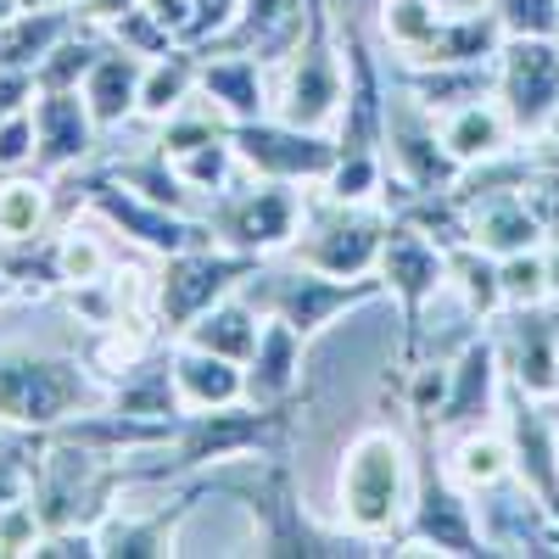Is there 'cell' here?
Returning a JSON list of instances; mask_svg holds the SVG:
<instances>
[{"mask_svg":"<svg viewBox=\"0 0 559 559\" xmlns=\"http://www.w3.org/2000/svg\"><path fill=\"white\" fill-rule=\"evenodd\" d=\"M129 487H134L129 453H107L79 437L45 431L28 498L39 509L45 532H57V526H102L118 509V492H129Z\"/></svg>","mask_w":559,"mask_h":559,"instance_id":"obj_3","label":"cell"},{"mask_svg":"<svg viewBox=\"0 0 559 559\" xmlns=\"http://www.w3.org/2000/svg\"><path fill=\"white\" fill-rule=\"evenodd\" d=\"M17 12H23V0H0V23H12Z\"/></svg>","mask_w":559,"mask_h":559,"instance_id":"obj_53","label":"cell"},{"mask_svg":"<svg viewBox=\"0 0 559 559\" xmlns=\"http://www.w3.org/2000/svg\"><path fill=\"white\" fill-rule=\"evenodd\" d=\"M503 437H509V459H515V481H526L548 515H559V431H554V414L548 397H532L521 386L503 381Z\"/></svg>","mask_w":559,"mask_h":559,"instance_id":"obj_17","label":"cell"},{"mask_svg":"<svg viewBox=\"0 0 559 559\" xmlns=\"http://www.w3.org/2000/svg\"><path fill=\"white\" fill-rule=\"evenodd\" d=\"M202 79V51L197 45H174V51L146 62V79H140V118L146 123H168L174 112L191 107Z\"/></svg>","mask_w":559,"mask_h":559,"instance_id":"obj_32","label":"cell"},{"mask_svg":"<svg viewBox=\"0 0 559 559\" xmlns=\"http://www.w3.org/2000/svg\"><path fill=\"white\" fill-rule=\"evenodd\" d=\"M403 543H419V548H431V554H459V559L492 554L487 548V532H481V515H476V492H464L437 464V453H419L414 509H408Z\"/></svg>","mask_w":559,"mask_h":559,"instance_id":"obj_13","label":"cell"},{"mask_svg":"<svg viewBox=\"0 0 559 559\" xmlns=\"http://www.w3.org/2000/svg\"><path fill=\"white\" fill-rule=\"evenodd\" d=\"M229 146H236L241 168H252L258 179H286V185H324L342 157L336 134L292 123V118H247V123H229Z\"/></svg>","mask_w":559,"mask_h":559,"instance_id":"obj_12","label":"cell"},{"mask_svg":"<svg viewBox=\"0 0 559 559\" xmlns=\"http://www.w3.org/2000/svg\"><path fill=\"white\" fill-rule=\"evenodd\" d=\"M543 258H548V302H559V241H548Z\"/></svg>","mask_w":559,"mask_h":559,"instance_id":"obj_52","label":"cell"},{"mask_svg":"<svg viewBox=\"0 0 559 559\" xmlns=\"http://www.w3.org/2000/svg\"><path fill=\"white\" fill-rule=\"evenodd\" d=\"M73 7H79V23H84V28H102V34H107L129 7H140V0H73Z\"/></svg>","mask_w":559,"mask_h":559,"instance_id":"obj_50","label":"cell"},{"mask_svg":"<svg viewBox=\"0 0 559 559\" xmlns=\"http://www.w3.org/2000/svg\"><path fill=\"white\" fill-rule=\"evenodd\" d=\"M39 537H45V521H39L34 498H17V503L0 509V554L7 559H34Z\"/></svg>","mask_w":559,"mask_h":559,"instance_id":"obj_45","label":"cell"},{"mask_svg":"<svg viewBox=\"0 0 559 559\" xmlns=\"http://www.w3.org/2000/svg\"><path fill=\"white\" fill-rule=\"evenodd\" d=\"M102 51H107V39L96 34V28H73L51 57H45L39 68H34V79H39V90H84V79H90V68L102 62Z\"/></svg>","mask_w":559,"mask_h":559,"instance_id":"obj_38","label":"cell"},{"mask_svg":"<svg viewBox=\"0 0 559 559\" xmlns=\"http://www.w3.org/2000/svg\"><path fill=\"white\" fill-rule=\"evenodd\" d=\"M347 102V51L342 28L331 23V0H302V34L286 51V79H280V118L324 129L342 118Z\"/></svg>","mask_w":559,"mask_h":559,"instance_id":"obj_6","label":"cell"},{"mask_svg":"<svg viewBox=\"0 0 559 559\" xmlns=\"http://www.w3.org/2000/svg\"><path fill=\"white\" fill-rule=\"evenodd\" d=\"M503 397V364H498V342L492 336H471L459 347V358L448 364V397L431 419L426 437H459L476 431L487 414H498Z\"/></svg>","mask_w":559,"mask_h":559,"instance_id":"obj_19","label":"cell"},{"mask_svg":"<svg viewBox=\"0 0 559 559\" xmlns=\"http://www.w3.org/2000/svg\"><path fill=\"white\" fill-rule=\"evenodd\" d=\"M503 23L498 12H448L442 28L431 34V45L419 57H403V62H419V68H459V62H498L503 51Z\"/></svg>","mask_w":559,"mask_h":559,"instance_id":"obj_28","label":"cell"},{"mask_svg":"<svg viewBox=\"0 0 559 559\" xmlns=\"http://www.w3.org/2000/svg\"><path fill=\"white\" fill-rule=\"evenodd\" d=\"M34 107H23L17 118L0 123V174H28L34 168Z\"/></svg>","mask_w":559,"mask_h":559,"instance_id":"obj_47","label":"cell"},{"mask_svg":"<svg viewBox=\"0 0 559 559\" xmlns=\"http://www.w3.org/2000/svg\"><path fill=\"white\" fill-rule=\"evenodd\" d=\"M45 229H51V179L7 174V185H0V241H28Z\"/></svg>","mask_w":559,"mask_h":559,"instance_id":"obj_36","label":"cell"},{"mask_svg":"<svg viewBox=\"0 0 559 559\" xmlns=\"http://www.w3.org/2000/svg\"><path fill=\"white\" fill-rule=\"evenodd\" d=\"M302 34V0H241L229 34H218L202 51H252V57H286Z\"/></svg>","mask_w":559,"mask_h":559,"instance_id":"obj_27","label":"cell"},{"mask_svg":"<svg viewBox=\"0 0 559 559\" xmlns=\"http://www.w3.org/2000/svg\"><path fill=\"white\" fill-rule=\"evenodd\" d=\"M442 7L437 0H381V34L397 57H419L431 45V34L442 28Z\"/></svg>","mask_w":559,"mask_h":559,"instance_id":"obj_39","label":"cell"},{"mask_svg":"<svg viewBox=\"0 0 559 559\" xmlns=\"http://www.w3.org/2000/svg\"><path fill=\"white\" fill-rule=\"evenodd\" d=\"M174 386L185 414L191 408H224V403H241L247 397V364L191 347V342H174Z\"/></svg>","mask_w":559,"mask_h":559,"instance_id":"obj_26","label":"cell"},{"mask_svg":"<svg viewBox=\"0 0 559 559\" xmlns=\"http://www.w3.org/2000/svg\"><path fill=\"white\" fill-rule=\"evenodd\" d=\"M23 7H73V0H23Z\"/></svg>","mask_w":559,"mask_h":559,"instance_id":"obj_55","label":"cell"},{"mask_svg":"<svg viewBox=\"0 0 559 559\" xmlns=\"http://www.w3.org/2000/svg\"><path fill=\"white\" fill-rule=\"evenodd\" d=\"M107 403V376H96L73 353L0 347V426L62 431L68 419Z\"/></svg>","mask_w":559,"mask_h":559,"instance_id":"obj_4","label":"cell"},{"mask_svg":"<svg viewBox=\"0 0 559 559\" xmlns=\"http://www.w3.org/2000/svg\"><path fill=\"white\" fill-rule=\"evenodd\" d=\"M442 471L464 487V492H487L492 481L503 476H515V459H509V437H492V431H459L448 459H442Z\"/></svg>","mask_w":559,"mask_h":559,"instance_id":"obj_34","label":"cell"},{"mask_svg":"<svg viewBox=\"0 0 559 559\" xmlns=\"http://www.w3.org/2000/svg\"><path fill=\"white\" fill-rule=\"evenodd\" d=\"M386 179L408 191H453L464 179V163L442 140V118L419 107L408 90L386 107Z\"/></svg>","mask_w":559,"mask_h":559,"instance_id":"obj_15","label":"cell"},{"mask_svg":"<svg viewBox=\"0 0 559 559\" xmlns=\"http://www.w3.org/2000/svg\"><path fill=\"white\" fill-rule=\"evenodd\" d=\"M498 12L503 34H543L559 39V0H487Z\"/></svg>","mask_w":559,"mask_h":559,"instance_id":"obj_46","label":"cell"},{"mask_svg":"<svg viewBox=\"0 0 559 559\" xmlns=\"http://www.w3.org/2000/svg\"><path fill=\"white\" fill-rule=\"evenodd\" d=\"M386 229H392V213L386 207H369V202H324L313 213H302V229L292 241V258L308 263V269H324V274H342V280H358V274H376L381 263V247H386Z\"/></svg>","mask_w":559,"mask_h":559,"instance_id":"obj_10","label":"cell"},{"mask_svg":"<svg viewBox=\"0 0 559 559\" xmlns=\"http://www.w3.org/2000/svg\"><path fill=\"white\" fill-rule=\"evenodd\" d=\"M12 297H17V286H12L7 274H0V302H12Z\"/></svg>","mask_w":559,"mask_h":559,"instance_id":"obj_54","label":"cell"},{"mask_svg":"<svg viewBox=\"0 0 559 559\" xmlns=\"http://www.w3.org/2000/svg\"><path fill=\"white\" fill-rule=\"evenodd\" d=\"M247 302H258L263 313H280L286 324L313 342L324 336L336 319H347L353 308H369L386 297V280L381 274H358V280H342V274H324V269H308V263H292V269H258L247 286H241Z\"/></svg>","mask_w":559,"mask_h":559,"instance_id":"obj_5","label":"cell"},{"mask_svg":"<svg viewBox=\"0 0 559 559\" xmlns=\"http://www.w3.org/2000/svg\"><path fill=\"white\" fill-rule=\"evenodd\" d=\"M73 202H84L90 213H102L118 236H129L134 247H146L157 258H174V252H191V247L213 241L207 218H191L179 207H163L152 197H140L134 185H123L112 168H84L73 179Z\"/></svg>","mask_w":559,"mask_h":559,"instance_id":"obj_8","label":"cell"},{"mask_svg":"<svg viewBox=\"0 0 559 559\" xmlns=\"http://www.w3.org/2000/svg\"><path fill=\"white\" fill-rule=\"evenodd\" d=\"M202 51V45H197ZM197 90L218 107V118L247 123L269 112V90H263V57L252 51H202V79Z\"/></svg>","mask_w":559,"mask_h":559,"instance_id":"obj_23","label":"cell"},{"mask_svg":"<svg viewBox=\"0 0 559 559\" xmlns=\"http://www.w3.org/2000/svg\"><path fill=\"white\" fill-rule=\"evenodd\" d=\"M498 274H503V308L548 302V258H543V247L498 258Z\"/></svg>","mask_w":559,"mask_h":559,"instance_id":"obj_42","label":"cell"},{"mask_svg":"<svg viewBox=\"0 0 559 559\" xmlns=\"http://www.w3.org/2000/svg\"><path fill=\"white\" fill-rule=\"evenodd\" d=\"M414 453L403 442V431L392 426H364L336 471V526H347L364 543H403L408 509H414ZM397 554V548H386Z\"/></svg>","mask_w":559,"mask_h":559,"instance_id":"obj_2","label":"cell"},{"mask_svg":"<svg viewBox=\"0 0 559 559\" xmlns=\"http://www.w3.org/2000/svg\"><path fill=\"white\" fill-rule=\"evenodd\" d=\"M213 498V476H191V487L174 492L168 503L134 515V509H112V515L96 526L102 537V559H163V554H179V526L197 515V503Z\"/></svg>","mask_w":559,"mask_h":559,"instance_id":"obj_18","label":"cell"},{"mask_svg":"<svg viewBox=\"0 0 559 559\" xmlns=\"http://www.w3.org/2000/svg\"><path fill=\"white\" fill-rule=\"evenodd\" d=\"M39 442H45V431H17V426H0V509L17 503V498H28Z\"/></svg>","mask_w":559,"mask_h":559,"instance_id":"obj_41","label":"cell"},{"mask_svg":"<svg viewBox=\"0 0 559 559\" xmlns=\"http://www.w3.org/2000/svg\"><path fill=\"white\" fill-rule=\"evenodd\" d=\"M57 252H62V292L73 286H90V280L112 274V258L96 236H84V229H57Z\"/></svg>","mask_w":559,"mask_h":559,"instance_id":"obj_43","label":"cell"},{"mask_svg":"<svg viewBox=\"0 0 559 559\" xmlns=\"http://www.w3.org/2000/svg\"><path fill=\"white\" fill-rule=\"evenodd\" d=\"M213 492L241 498V509L252 515V554L263 559H369L386 554L376 543L353 537L347 526H313L302 515V492H297V471L286 448H269L236 464H218Z\"/></svg>","mask_w":559,"mask_h":559,"instance_id":"obj_1","label":"cell"},{"mask_svg":"<svg viewBox=\"0 0 559 559\" xmlns=\"http://www.w3.org/2000/svg\"><path fill=\"white\" fill-rule=\"evenodd\" d=\"M146 62L152 57H140V51H129V45L107 39L102 62L90 68V79H84V102H90V112H96L102 129H123L129 118H140V79H146Z\"/></svg>","mask_w":559,"mask_h":559,"instance_id":"obj_25","label":"cell"},{"mask_svg":"<svg viewBox=\"0 0 559 559\" xmlns=\"http://www.w3.org/2000/svg\"><path fill=\"white\" fill-rule=\"evenodd\" d=\"M96 112H90L84 90H39L34 96V174L57 179L68 168H79L90 152H96Z\"/></svg>","mask_w":559,"mask_h":559,"instance_id":"obj_21","label":"cell"},{"mask_svg":"<svg viewBox=\"0 0 559 559\" xmlns=\"http://www.w3.org/2000/svg\"><path fill=\"white\" fill-rule=\"evenodd\" d=\"M34 96H39V79H34V73H23V68H0V123L17 118L23 107H34Z\"/></svg>","mask_w":559,"mask_h":559,"instance_id":"obj_49","label":"cell"},{"mask_svg":"<svg viewBox=\"0 0 559 559\" xmlns=\"http://www.w3.org/2000/svg\"><path fill=\"white\" fill-rule=\"evenodd\" d=\"M492 324H498L492 342H498L503 381L554 403L559 397V302L503 308Z\"/></svg>","mask_w":559,"mask_h":559,"instance_id":"obj_16","label":"cell"},{"mask_svg":"<svg viewBox=\"0 0 559 559\" xmlns=\"http://www.w3.org/2000/svg\"><path fill=\"white\" fill-rule=\"evenodd\" d=\"M258 331H263V308L247 302V297L236 292V297L213 302L202 319H191V331H185L179 342H191V347H207V353H224V358L247 364L252 347H258Z\"/></svg>","mask_w":559,"mask_h":559,"instance_id":"obj_33","label":"cell"},{"mask_svg":"<svg viewBox=\"0 0 559 559\" xmlns=\"http://www.w3.org/2000/svg\"><path fill=\"white\" fill-rule=\"evenodd\" d=\"M140 7H146L174 39H185L191 34V0H140Z\"/></svg>","mask_w":559,"mask_h":559,"instance_id":"obj_51","label":"cell"},{"mask_svg":"<svg viewBox=\"0 0 559 559\" xmlns=\"http://www.w3.org/2000/svg\"><path fill=\"white\" fill-rule=\"evenodd\" d=\"M448 286L464 292V308H471L476 319H498L503 313V274H498V258L476 241H459L448 247Z\"/></svg>","mask_w":559,"mask_h":559,"instance_id":"obj_35","label":"cell"},{"mask_svg":"<svg viewBox=\"0 0 559 559\" xmlns=\"http://www.w3.org/2000/svg\"><path fill=\"white\" fill-rule=\"evenodd\" d=\"M498 107L509 112L521 140H543L548 118L559 112V39L509 34L498 51Z\"/></svg>","mask_w":559,"mask_h":559,"instance_id":"obj_14","label":"cell"},{"mask_svg":"<svg viewBox=\"0 0 559 559\" xmlns=\"http://www.w3.org/2000/svg\"><path fill=\"white\" fill-rule=\"evenodd\" d=\"M476 503L492 554H559V515H548L526 481L503 476L487 492H476Z\"/></svg>","mask_w":559,"mask_h":559,"instance_id":"obj_20","label":"cell"},{"mask_svg":"<svg viewBox=\"0 0 559 559\" xmlns=\"http://www.w3.org/2000/svg\"><path fill=\"white\" fill-rule=\"evenodd\" d=\"M236 12H241V0H191V34H185V45H213L218 34H229Z\"/></svg>","mask_w":559,"mask_h":559,"instance_id":"obj_48","label":"cell"},{"mask_svg":"<svg viewBox=\"0 0 559 559\" xmlns=\"http://www.w3.org/2000/svg\"><path fill=\"white\" fill-rule=\"evenodd\" d=\"M73 28H79V7H23L12 23H0V68L34 73Z\"/></svg>","mask_w":559,"mask_h":559,"instance_id":"obj_31","label":"cell"},{"mask_svg":"<svg viewBox=\"0 0 559 559\" xmlns=\"http://www.w3.org/2000/svg\"><path fill=\"white\" fill-rule=\"evenodd\" d=\"M263 263H269V258L218 247V241L163 258L157 286H152V324H157L163 336L179 342L185 331H191V319H202V313H207L213 302H224V297H236Z\"/></svg>","mask_w":559,"mask_h":559,"instance_id":"obj_7","label":"cell"},{"mask_svg":"<svg viewBox=\"0 0 559 559\" xmlns=\"http://www.w3.org/2000/svg\"><path fill=\"white\" fill-rule=\"evenodd\" d=\"M403 90L426 107V112H453L464 102H481L498 90V62H459V68H419L403 62Z\"/></svg>","mask_w":559,"mask_h":559,"instance_id":"obj_30","label":"cell"},{"mask_svg":"<svg viewBox=\"0 0 559 559\" xmlns=\"http://www.w3.org/2000/svg\"><path fill=\"white\" fill-rule=\"evenodd\" d=\"M202 218L218 247H236L252 258H280V252H292L297 229H302V197L286 179H258L247 191H229L224 185Z\"/></svg>","mask_w":559,"mask_h":559,"instance_id":"obj_11","label":"cell"},{"mask_svg":"<svg viewBox=\"0 0 559 559\" xmlns=\"http://www.w3.org/2000/svg\"><path fill=\"white\" fill-rule=\"evenodd\" d=\"M0 274L12 280L17 292H62V252H57V236H28V241H0Z\"/></svg>","mask_w":559,"mask_h":559,"instance_id":"obj_37","label":"cell"},{"mask_svg":"<svg viewBox=\"0 0 559 559\" xmlns=\"http://www.w3.org/2000/svg\"><path fill=\"white\" fill-rule=\"evenodd\" d=\"M107 403L140 419H185L179 386H174V347L168 353H140L123 369L107 376Z\"/></svg>","mask_w":559,"mask_h":559,"instance_id":"obj_24","label":"cell"},{"mask_svg":"<svg viewBox=\"0 0 559 559\" xmlns=\"http://www.w3.org/2000/svg\"><path fill=\"white\" fill-rule=\"evenodd\" d=\"M442 140L464 168H476V163L503 157L509 140H521V134L509 123V112L498 107V96H481V102H464V107L442 112Z\"/></svg>","mask_w":559,"mask_h":559,"instance_id":"obj_29","label":"cell"},{"mask_svg":"<svg viewBox=\"0 0 559 559\" xmlns=\"http://www.w3.org/2000/svg\"><path fill=\"white\" fill-rule=\"evenodd\" d=\"M376 274L386 280V297H392L397 313H403L397 369H408V364H419V353H426V308H431V297L448 286V247H437L426 229H414L408 218H392Z\"/></svg>","mask_w":559,"mask_h":559,"instance_id":"obj_9","label":"cell"},{"mask_svg":"<svg viewBox=\"0 0 559 559\" xmlns=\"http://www.w3.org/2000/svg\"><path fill=\"white\" fill-rule=\"evenodd\" d=\"M302 364H308V336L280 313H263L258 347L247 358V403H292L302 392Z\"/></svg>","mask_w":559,"mask_h":559,"instance_id":"obj_22","label":"cell"},{"mask_svg":"<svg viewBox=\"0 0 559 559\" xmlns=\"http://www.w3.org/2000/svg\"><path fill=\"white\" fill-rule=\"evenodd\" d=\"M107 39L129 45V51H140V57H163V51H174V45H185V39H174L146 7H129V12L107 28Z\"/></svg>","mask_w":559,"mask_h":559,"instance_id":"obj_44","label":"cell"},{"mask_svg":"<svg viewBox=\"0 0 559 559\" xmlns=\"http://www.w3.org/2000/svg\"><path fill=\"white\" fill-rule=\"evenodd\" d=\"M123 185H134L140 197H152V202H163V207H179V213H191V185L179 179V168L152 146L146 157H134V163H107Z\"/></svg>","mask_w":559,"mask_h":559,"instance_id":"obj_40","label":"cell"}]
</instances>
